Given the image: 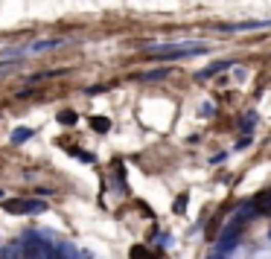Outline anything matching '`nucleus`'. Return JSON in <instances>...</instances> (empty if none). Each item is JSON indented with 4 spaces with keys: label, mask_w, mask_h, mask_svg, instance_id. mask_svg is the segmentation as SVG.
Segmentation results:
<instances>
[{
    "label": "nucleus",
    "mask_w": 271,
    "mask_h": 259,
    "mask_svg": "<svg viewBox=\"0 0 271 259\" xmlns=\"http://www.w3.org/2000/svg\"><path fill=\"white\" fill-rule=\"evenodd\" d=\"M149 58L166 62V58H190V55L207 53L210 47L204 41H178V44H149Z\"/></svg>",
    "instance_id": "f257e3e1"
},
{
    "label": "nucleus",
    "mask_w": 271,
    "mask_h": 259,
    "mask_svg": "<svg viewBox=\"0 0 271 259\" xmlns=\"http://www.w3.org/2000/svg\"><path fill=\"white\" fill-rule=\"evenodd\" d=\"M3 210L6 213H27V215H35V213H44L47 204L44 201H38V198H6L3 201Z\"/></svg>",
    "instance_id": "f03ea898"
},
{
    "label": "nucleus",
    "mask_w": 271,
    "mask_h": 259,
    "mask_svg": "<svg viewBox=\"0 0 271 259\" xmlns=\"http://www.w3.org/2000/svg\"><path fill=\"white\" fill-rule=\"evenodd\" d=\"M271 21H242V24H225L219 32H248V29H268Z\"/></svg>",
    "instance_id": "7ed1b4c3"
},
{
    "label": "nucleus",
    "mask_w": 271,
    "mask_h": 259,
    "mask_svg": "<svg viewBox=\"0 0 271 259\" xmlns=\"http://www.w3.org/2000/svg\"><path fill=\"white\" fill-rule=\"evenodd\" d=\"M64 41L62 38H44V41H32L29 44V53H44V50H55V47H62Z\"/></svg>",
    "instance_id": "20e7f679"
},
{
    "label": "nucleus",
    "mask_w": 271,
    "mask_h": 259,
    "mask_svg": "<svg viewBox=\"0 0 271 259\" xmlns=\"http://www.w3.org/2000/svg\"><path fill=\"white\" fill-rule=\"evenodd\" d=\"M227 67H230V62H213L210 67H204V70L196 76V79H210L213 73H222V70H227Z\"/></svg>",
    "instance_id": "39448f33"
},
{
    "label": "nucleus",
    "mask_w": 271,
    "mask_h": 259,
    "mask_svg": "<svg viewBox=\"0 0 271 259\" xmlns=\"http://www.w3.org/2000/svg\"><path fill=\"white\" fill-rule=\"evenodd\" d=\"M29 137H32V128H15L12 131V143H27Z\"/></svg>",
    "instance_id": "423d86ee"
},
{
    "label": "nucleus",
    "mask_w": 271,
    "mask_h": 259,
    "mask_svg": "<svg viewBox=\"0 0 271 259\" xmlns=\"http://www.w3.org/2000/svg\"><path fill=\"white\" fill-rule=\"evenodd\" d=\"M166 67H161V70H152V73H143V76H140V79L143 82H154V79H163V76H166Z\"/></svg>",
    "instance_id": "0eeeda50"
},
{
    "label": "nucleus",
    "mask_w": 271,
    "mask_h": 259,
    "mask_svg": "<svg viewBox=\"0 0 271 259\" xmlns=\"http://www.w3.org/2000/svg\"><path fill=\"white\" fill-rule=\"evenodd\" d=\"M59 123L73 125V123H76V111H59Z\"/></svg>",
    "instance_id": "6e6552de"
},
{
    "label": "nucleus",
    "mask_w": 271,
    "mask_h": 259,
    "mask_svg": "<svg viewBox=\"0 0 271 259\" xmlns=\"http://www.w3.org/2000/svg\"><path fill=\"white\" fill-rule=\"evenodd\" d=\"M90 125H93V128H96V131H108V119H105V116H93V119H90Z\"/></svg>",
    "instance_id": "1a4fd4ad"
},
{
    "label": "nucleus",
    "mask_w": 271,
    "mask_h": 259,
    "mask_svg": "<svg viewBox=\"0 0 271 259\" xmlns=\"http://www.w3.org/2000/svg\"><path fill=\"white\" fill-rule=\"evenodd\" d=\"M67 152H70L73 157H79V161H85V163H93V154H88V152H79V149H67Z\"/></svg>",
    "instance_id": "9d476101"
},
{
    "label": "nucleus",
    "mask_w": 271,
    "mask_h": 259,
    "mask_svg": "<svg viewBox=\"0 0 271 259\" xmlns=\"http://www.w3.org/2000/svg\"><path fill=\"white\" fill-rule=\"evenodd\" d=\"M131 259H152L143 248H131Z\"/></svg>",
    "instance_id": "9b49d317"
}]
</instances>
